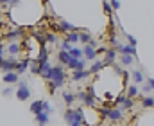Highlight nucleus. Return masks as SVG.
Listing matches in <instances>:
<instances>
[{
	"mask_svg": "<svg viewBox=\"0 0 154 126\" xmlns=\"http://www.w3.org/2000/svg\"><path fill=\"white\" fill-rule=\"evenodd\" d=\"M4 83H18V74L16 72H7V74H4Z\"/></svg>",
	"mask_w": 154,
	"mask_h": 126,
	"instance_id": "15",
	"label": "nucleus"
},
{
	"mask_svg": "<svg viewBox=\"0 0 154 126\" xmlns=\"http://www.w3.org/2000/svg\"><path fill=\"white\" fill-rule=\"evenodd\" d=\"M127 40H129V45H131V47H136V38H133V36H127Z\"/></svg>",
	"mask_w": 154,
	"mask_h": 126,
	"instance_id": "34",
	"label": "nucleus"
},
{
	"mask_svg": "<svg viewBox=\"0 0 154 126\" xmlns=\"http://www.w3.org/2000/svg\"><path fill=\"white\" fill-rule=\"evenodd\" d=\"M115 52H122V54H127V56H133V58L136 56V49H134V47H131V45H122V43L115 49Z\"/></svg>",
	"mask_w": 154,
	"mask_h": 126,
	"instance_id": "9",
	"label": "nucleus"
},
{
	"mask_svg": "<svg viewBox=\"0 0 154 126\" xmlns=\"http://www.w3.org/2000/svg\"><path fill=\"white\" fill-rule=\"evenodd\" d=\"M2 61H4V56H0V65H2Z\"/></svg>",
	"mask_w": 154,
	"mask_h": 126,
	"instance_id": "40",
	"label": "nucleus"
},
{
	"mask_svg": "<svg viewBox=\"0 0 154 126\" xmlns=\"http://www.w3.org/2000/svg\"><path fill=\"white\" fill-rule=\"evenodd\" d=\"M102 7H104V11H106L108 15H113V13H111V5H109V2H104Z\"/></svg>",
	"mask_w": 154,
	"mask_h": 126,
	"instance_id": "33",
	"label": "nucleus"
},
{
	"mask_svg": "<svg viewBox=\"0 0 154 126\" xmlns=\"http://www.w3.org/2000/svg\"><path fill=\"white\" fill-rule=\"evenodd\" d=\"M91 74H90V70H75L74 74H72V79L74 81H81V79H86V78H90Z\"/></svg>",
	"mask_w": 154,
	"mask_h": 126,
	"instance_id": "12",
	"label": "nucleus"
},
{
	"mask_svg": "<svg viewBox=\"0 0 154 126\" xmlns=\"http://www.w3.org/2000/svg\"><path fill=\"white\" fill-rule=\"evenodd\" d=\"M70 49H72V45H70L68 42H63V43H61V50H65V52H68Z\"/></svg>",
	"mask_w": 154,
	"mask_h": 126,
	"instance_id": "32",
	"label": "nucleus"
},
{
	"mask_svg": "<svg viewBox=\"0 0 154 126\" xmlns=\"http://www.w3.org/2000/svg\"><path fill=\"white\" fill-rule=\"evenodd\" d=\"M31 97V90L25 81H18V88H16V99L18 101H25Z\"/></svg>",
	"mask_w": 154,
	"mask_h": 126,
	"instance_id": "3",
	"label": "nucleus"
},
{
	"mask_svg": "<svg viewBox=\"0 0 154 126\" xmlns=\"http://www.w3.org/2000/svg\"><path fill=\"white\" fill-rule=\"evenodd\" d=\"M36 61L38 63H47L48 61V50L45 49V45H41V50H39V56H38Z\"/></svg>",
	"mask_w": 154,
	"mask_h": 126,
	"instance_id": "17",
	"label": "nucleus"
},
{
	"mask_svg": "<svg viewBox=\"0 0 154 126\" xmlns=\"http://www.w3.org/2000/svg\"><path fill=\"white\" fill-rule=\"evenodd\" d=\"M82 56H84V58H86V60H90V61H93V60H95V58H97V50H95V49H91V47H88V45H86V47H84V49H82Z\"/></svg>",
	"mask_w": 154,
	"mask_h": 126,
	"instance_id": "11",
	"label": "nucleus"
},
{
	"mask_svg": "<svg viewBox=\"0 0 154 126\" xmlns=\"http://www.w3.org/2000/svg\"><path fill=\"white\" fill-rule=\"evenodd\" d=\"M22 36H23V29H18V27H16V29H13L11 33L4 34V38H5L7 42H11V43L14 42V40H18V38H22Z\"/></svg>",
	"mask_w": 154,
	"mask_h": 126,
	"instance_id": "8",
	"label": "nucleus"
},
{
	"mask_svg": "<svg viewBox=\"0 0 154 126\" xmlns=\"http://www.w3.org/2000/svg\"><path fill=\"white\" fill-rule=\"evenodd\" d=\"M13 94V86H7L5 90H4V95H11Z\"/></svg>",
	"mask_w": 154,
	"mask_h": 126,
	"instance_id": "36",
	"label": "nucleus"
},
{
	"mask_svg": "<svg viewBox=\"0 0 154 126\" xmlns=\"http://www.w3.org/2000/svg\"><path fill=\"white\" fill-rule=\"evenodd\" d=\"M143 92H145V94H149V92H152V88H151L149 85H143Z\"/></svg>",
	"mask_w": 154,
	"mask_h": 126,
	"instance_id": "37",
	"label": "nucleus"
},
{
	"mask_svg": "<svg viewBox=\"0 0 154 126\" xmlns=\"http://www.w3.org/2000/svg\"><path fill=\"white\" fill-rule=\"evenodd\" d=\"M29 67H31V72H32V74H39V63L38 61H32Z\"/></svg>",
	"mask_w": 154,
	"mask_h": 126,
	"instance_id": "30",
	"label": "nucleus"
},
{
	"mask_svg": "<svg viewBox=\"0 0 154 126\" xmlns=\"http://www.w3.org/2000/svg\"><path fill=\"white\" fill-rule=\"evenodd\" d=\"M138 95V86L136 85H129L127 86V97L131 99V97H136Z\"/></svg>",
	"mask_w": 154,
	"mask_h": 126,
	"instance_id": "24",
	"label": "nucleus"
},
{
	"mask_svg": "<svg viewBox=\"0 0 154 126\" xmlns=\"http://www.w3.org/2000/svg\"><path fill=\"white\" fill-rule=\"evenodd\" d=\"M111 9H120V2H109Z\"/></svg>",
	"mask_w": 154,
	"mask_h": 126,
	"instance_id": "35",
	"label": "nucleus"
},
{
	"mask_svg": "<svg viewBox=\"0 0 154 126\" xmlns=\"http://www.w3.org/2000/svg\"><path fill=\"white\" fill-rule=\"evenodd\" d=\"M70 126H74V124H70Z\"/></svg>",
	"mask_w": 154,
	"mask_h": 126,
	"instance_id": "41",
	"label": "nucleus"
},
{
	"mask_svg": "<svg viewBox=\"0 0 154 126\" xmlns=\"http://www.w3.org/2000/svg\"><path fill=\"white\" fill-rule=\"evenodd\" d=\"M63 99H65V105H66V106H72L74 101H75V94H72V92H65V94H63Z\"/></svg>",
	"mask_w": 154,
	"mask_h": 126,
	"instance_id": "19",
	"label": "nucleus"
},
{
	"mask_svg": "<svg viewBox=\"0 0 154 126\" xmlns=\"http://www.w3.org/2000/svg\"><path fill=\"white\" fill-rule=\"evenodd\" d=\"M36 121H38V124H39V126H47V123H48V114L41 112L39 115H36Z\"/></svg>",
	"mask_w": 154,
	"mask_h": 126,
	"instance_id": "22",
	"label": "nucleus"
},
{
	"mask_svg": "<svg viewBox=\"0 0 154 126\" xmlns=\"http://www.w3.org/2000/svg\"><path fill=\"white\" fill-rule=\"evenodd\" d=\"M52 70V65L47 61V63H39V76L41 78H45L47 79V76H48V72Z\"/></svg>",
	"mask_w": 154,
	"mask_h": 126,
	"instance_id": "13",
	"label": "nucleus"
},
{
	"mask_svg": "<svg viewBox=\"0 0 154 126\" xmlns=\"http://www.w3.org/2000/svg\"><path fill=\"white\" fill-rule=\"evenodd\" d=\"M100 69H104V65H102V61H95L91 67H90V74H97Z\"/></svg>",
	"mask_w": 154,
	"mask_h": 126,
	"instance_id": "25",
	"label": "nucleus"
},
{
	"mask_svg": "<svg viewBox=\"0 0 154 126\" xmlns=\"http://www.w3.org/2000/svg\"><path fill=\"white\" fill-rule=\"evenodd\" d=\"M79 42H82V43L88 45V43L91 42V36H90L88 33H81V34H79Z\"/></svg>",
	"mask_w": 154,
	"mask_h": 126,
	"instance_id": "28",
	"label": "nucleus"
},
{
	"mask_svg": "<svg viewBox=\"0 0 154 126\" xmlns=\"http://www.w3.org/2000/svg\"><path fill=\"white\" fill-rule=\"evenodd\" d=\"M16 63H18V60L13 58V56H9L7 60L4 58V61H2V65H0V70H4V74H7V72H14Z\"/></svg>",
	"mask_w": 154,
	"mask_h": 126,
	"instance_id": "4",
	"label": "nucleus"
},
{
	"mask_svg": "<svg viewBox=\"0 0 154 126\" xmlns=\"http://www.w3.org/2000/svg\"><path fill=\"white\" fill-rule=\"evenodd\" d=\"M75 97H79L86 106H95V97H93L91 94H88V92H79Z\"/></svg>",
	"mask_w": 154,
	"mask_h": 126,
	"instance_id": "5",
	"label": "nucleus"
},
{
	"mask_svg": "<svg viewBox=\"0 0 154 126\" xmlns=\"http://www.w3.org/2000/svg\"><path fill=\"white\" fill-rule=\"evenodd\" d=\"M133 105H134V101H133V99H129V97H125V99H124V103H122V106H124V108H131Z\"/></svg>",
	"mask_w": 154,
	"mask_h": 126,
	"instance_id": "31",
	"label": "nucleus"
},
{
	"mask_svg": "<svg viewBox=\"0 0 154 126\" xmlns=\"http://www.w3.org/2000/svg\"><path fill=\"white\" fill-rule=\"evenodd\" d=\"M31 112L34 114V117L39 115V114L43 112V101H34V103L31 105Z\"/></svg>",
	"mask_w": 154,
	"mask_h": 126,
	"instance_id": "16",
	"label": "nucleus"
},
{
	"mask_svg": "<svg viewBox=\"0 0 154 126\" xmlns=\"http://www.w3.org/2000/svg\"><path fill=\"white\" fill-rule=\"evenodd\" d=\"M29 65H31V60H29V58H25V60H20V61L16 63V69H14V72L20 76V74H23V72H27V70H29Z\"/></svg>",
	"mask_w": 154,
	"mask_h": 126,
	"instance_id": "6",
	"label": "nucleus"
},
{
	"mask_svg": "<svg viewBox=\"0 0 154 126\" xmlns=\"http://www.w3.org/2000/svg\"><path fill=\"white\" fill-rule=\"evenodd\" d=\"M147 85H149V86L154 90V79H152V78H151V79H147Z\"/></svg>",
	"mask_w": 154,
	"mask_h": 126,
	"instance_id": "38",
	"label": "nucleus"
},
{
	"mask_svg": "<svg viewBox=\"0 0 154 126\" xmlns=\"http://www.w3.org/2000/svg\"><path fill=\"white\" fill-rule=\"evenodd\" d=\"M57 58H59V63H61V65H68V63H70V60H72V58H70V54H68V52H65V50H59V56H57Z\"/></svg>",
	"mask_w": 154,
	"mask_h": 126,
	"instance_id": "18",
	"label": "nucleus"
},
{
	"mask_svg": "<svg viewBox=\"0 0 154 126\" xmlns=\"http://www.w3.org/2000/svg\"><path fill=\"white\" fill-rule=\"evenodd\" d=\"M104 52H106V58H104L102 65H104V67H106V65H115V60H116L115 49H106Z\"/></svg>",
	"mask_w": 154,
	"mask_h": 126,
	"instance_id": "7",
	"label": "nucleus"
},
{
	"mask_svg": "<svg viewBox=\"0 0 154 126\" xmlns=\"http://www.w3.org/2000/svg\"><path fill=\"white\" fill-rule=\"evenodd\" d=\"M142 105H143L145 108H151V106H154V97H145V99L142 101Z\"/></svg>",
	"mask_w": 154,
	"mask_h": 126,
	"instance_id": "29",
	"label": "nucleus"
},
{
	"mask_svg": "<svg viewBox=\"0 0 154 126\" xmlns=\"http://www.w3.org/2000/svg\"><path fill=\"white\" fill-rule=\"evenodd\" d=\"M66 67H68V69H72L74 72H75V70H84L86 61H84V60H70V63H68Z\"/></svg>",
	"mask_w": 154,
	"mask_h": 126,
	"instance_id": "10",
	"label": "nucleus"
},
{
	"mask_svg": "<svg viewBox=\"0 0 154 126\" xmlns=\"http://www.w3.org/2000/svg\"><path fill=\"white\" fill-rule=\"evenodd\" d=\"M100 115L104 119H109V121H120L124 117V112L120 108H102L100 110Z\"/></svg>",
	"mask_w": 154,
	"mask_h": 126,
	"instance_id": "2",
	"label": "nucleus"
},
{
	"mask_svg": "<svg viewBox=\"0 0 154 126\" xmlns=\"http://www.w3.org/2000/svg\"><path fill=\"white\" fill-rule=\"evenodd\" d=\"M65 42H68V43H77V42H79V33H68Z\"/></svg>",
	"mask_w": 154,
	"mask_h": 126,
	"instance_id": "26",
	"label": "nucleus"
},
{
	"mask_svg": "<svg viewBox=\"0 0 154 126\" xmlns=\"http://www.w3.org/2000/svg\"><path fill=\"white\" fill-rule=\"evenodd\" d=\"M131 78H133L134 83H142V81H143V72H142V70H133V72H131Z\"/></svg>",
	"mask_w": 154,
	"mask_h": 126,
	"instance_id": "21",
	"label": "nucleus"
},
{
	"mask_svg": "<svg viewBox=\"0 0 154 126\" xmlns=\"http://www.w3.org/2000/svg\"><path fill=\"white\" fill-rule=\"evenodd\" d=\"M4 52H5V49H4V45L0 43V56H4Z\"/></svg>",
	"mask_w": 154,
	"mask_h": 126,
	"instance_id": "39",
	"label": "nucleus"
},
{
	"mask_svg": "<svg viewBox=\"0 0 154 126\" xmlns=\"http://www.w3.org/2000/svg\"><path fill=\"white\" fill-rule=\"evenodd\" d=\"M65 121L68 123V126H81V123H84V114H82V110H66Z\"/></svg>",
	"mask_w": 154,
	"mask_h": 126,
	"instance_id": "1",
	"label": "nucleus"
},
{
	"mask_svg": "<svg viewBox=\"0 0 154 126\" xmlns=\"http://www.w3.org/2000/svg\"><path fill=\"white\" fill-rule=\"evenodd\" d=\"M20 50H22V45L20 43H16V42H13V43H9V47H7V52L14 58L16 54H20Z\"/></svg>",
	"mask_w": 154,
	"mask_h": 126,
	"instance_id": "14",
	"label": "nucleus"
},
{
	"mask_svg": "<svg viewBox=\"0 0 154 126\" xmlns=\"http://www.w3.org/2000/svg\"><path fill=\"white\" fill-rule=\"evenodd\" d=\"M43 42H47V43H56V42H57V38H56V34H54V33H45V36H43Z\"/></svg>",
	"mask_w": 154,
	"mask_h": 126,
	"instance_id": "27",
	"label": "nucleus"
},
{
	"mask_svg": "<svg viewBox=\"0 0 154 126\" xmlns=\"http://www.w3.org/2000/svg\"><path fill=\"white\" fill-rule=\"evenodd\" d=\"M68 54H70L72 60H82V49H75V47H72V49L68 50Z\"/></svg>",
	"mask_w": 154,
	"mask_h": 126,
	"instance_id": "20",
	"label": "nucleus"
},
{
	"mask_svg": "<svg viewBox=\"0 0 154 126\" xmlns=\"http://www.w3.org/2000/svg\"><path fill=\"white\" fill-rule=\"evenodd\" d=\"M118 60H120V63L122 65H133V56H127V54H122V56H118Z\"/></svg>",
	"mask_w": 154,
	"mask_h": 126,
	"instance_id": "23",
	"label": "nucleus"
}]
</instances>
